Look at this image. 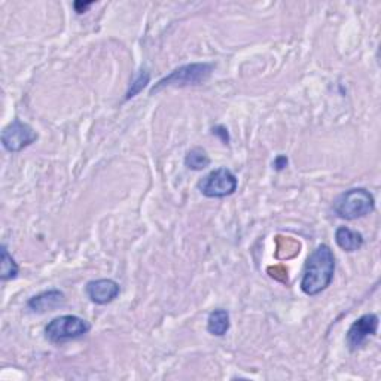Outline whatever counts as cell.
Returning a JSON list of instances; mask_svg holds the SVG:
<instances>
[{"instance_id": "obj_2", "label": "cell", "mask_w": 381, "mask_h": 381, "mask_svg": "<svg viewBox=\"0 0 381 381\" xmlns=\"http://www.w3.org/2000/svg\"><path fill=\"white\" fill-rule=\"evenodd\" d=\"M375 200L365 188H353L341 194L334 201V212L341 219H359L374 212Z\"/></svg>"}, {"instance_id": "obj_17", "label": "cell", "mask_w": 381, "mask_h": 381, "mask_svg": "<svg viewBox=\"0 0 381 381\" xmlns=\"http://www.w3.org/2000/svg\"><path fill=\"white\" fill-rule=\"evenodd\" d=\"M91 5H93L91 2H85V4H82V2H76V4H75V9H76L78 14H83V12L87 11V9L91 6Z\"/></svg>"}, {"instance_id": "obj_11", "label": "cell", "mask_w": 381, "mask_h": 381, "mask_svg": "<svg viewBox=\"0 0 381 381\" xmlns=\"http://www.w3.org/2000/svg\"><path fill=\"white\" fill-rule=\"evenodd\" d=\"M229 313L227 310H222V309H218L215 312L210 313V316H208V321H207V330L212 335H216V337H224L228 329H229Z\"/></svg>"}, {"instance_id": "obj_10", "label": "cell", "mask_w": 381, "mask_h": 381, "mask_svg": "<svg viewBox=\"0 0 381 381\" xmlns=\"http://www.w3.org/2000/svg\"><path fill=\"white\" fill-rule=\"evenodd\" d=\"M335 241L342 250L356 252L363 246V236L347 227H340L335 232Z\"/></svg>"}, {"instance_id": "obj_14", "label": "cell", "mask_w": 381, "mask_h": 381, "mask_svg": "<svg viewBox=\"0 0 381 381\" xmlns=\"http://www.w3.org/2000/svg\"><path fill=\"white\" fill-rule=\"evenodd\" d=\"M149 78H151V75H149V72H147L146 69H143V70H140V73H139V75L136 76V79H134L133 81V83H131V87H130V90L127 91V95H126V100H130V98L131 97H134V95H136V94H139L145 87H146V83L147 82H149Z\"/></svg>"}, {"instance_id": "obj_1", "label": "cell", "mask_w": 381, "mask_h": 381, "mask_svg": "<svg viewBox=\"0 0 381 381\" xmlns=\"http://www.w3.org/2000/svg\"><path fill=\"white\" fill-rule=\"evenodd\" d=\"M335 256L329 246L321 244L309 256L301 279V289L309 297L322 293L334 279Z\"/></svg>"}, {"instance_id": "obj_8", "label": "cell", "mask_w": 381, "mask_h": 381, "mask_svg": "<svg viewBox=\"0 0 381 381\" xmlns=\"http://www.w3.org/2000/svg\"><path fill=\"white\" fill-rule=\"evenodd\" d=\"M87 295L93 302L98 305H105V304L112 302L118 297L119 285L115 280H110V279L93 280L87 285Z\"/></svg>"}, {"instance_id": "obj_4", "label": "cell", "mask_w": 381, "mask_h": 381, "mask_svg": "<svg viewBox=\"0 0 381 381\" xmlns=\"http://www.w3.org/2000/svg\"><path fill=\"white\" fill-rule=\"evenodd\" d=\"M90 323L78 316H60L53 319L45 328V337L54 344H61L70 340H78L88 334Z\"/></svg>"}, {"instance_id": "obj_5", "label": "cell", "mask_w": 381, "mask_h": 381, "mask_svg": "<svg viewBox=\"0 0 381 381\" xmlns=\"http://www.w3.org/2000/svg\"><path fill=\"white\" fill-rule=\"evenodd\" d=\"M239 180L228 168H218L199 182V189L208 199H224L237 191Z\"/></svg>"}, {"instance_id": "obj_13", "label": "cell", "mask_w": 381, "mask_h": 381, "mask_svg": "<svg viewBox=\"0 0 381 381\" xmlns=\"http://www.w3.org/2000/svg\"><path fill=\"white\" fill-rule=\"evenodd\" d=\"M18 274V265L14 258H12L6 249V246H2V272H0V277L4 281L15 279Z\"/></svg>"}, {"instance_id": "obj_9", "label": "cell", "mask_w": 381, "mask_h": 381, "mask_svg": "<svg viewBox=\"0 0 381 381\" xmlns=\"http://www.w3.org/2000/svg\"><path fill=\"white\" fill-rule=\"evenodd\" d=\"M63 304H65V293L57 289H53V290L42 292L39 295H36V297L30 298V301L27 302V307L34 313H45V312H51Z\"/></svg>"}, {"instance_id": "obj_6", "label": "cell", "mask_w": 381, "mask_h": 381, "mask_svg": "<svg viewBox=\"0 0 381 381\" xmlns=\"http://www.w3.org/2000/svg\"><path fill=\"white\" fill-rule=\"evenodd\" d=\"M36 140H38V133L20 119L12 121L2 131V145L8 152L12 154L22 151L24 147L30 146Z\"/></svg>"}, {"instance_id": "obj_16", "label": "cell", "mask_w": 381, "mask_h": 381, "mask_svg": "<svg viewBox=\"0 0 381 381\" xmlns=\"http://www.w3.org/2000/svg\"><path fill=\"white\" fill-rule=\"evenodd\" d=\"M286 166H288V158H286V156L280 155V156L276 158V161H274L276 170H283Z\"/></svg>"}, {"instance_id": "obj_15", "label": "cell", "mask_w": 381, "mask_h": 381, "mask_svg": "<svg viewBox=\"0 0 381 381\" xmlns=\"http://www.w3.org/2000/svg\"><path fill=\"white\" fill-rule=\"evenodd\" d=\"M213 134H216V136H219L220 139H222V142L227 145L229 142V136H228V130L224 127V126H218L213 128Z\"/></svg>"}, {"instance_id": "obj_3", "label": "cell", "mask_w": 381, "mask_h": 381, "mask_svg": "<svg viewBox=\"0 0 381 381\" xmlns=\"http://www.w3.org/2000/svg\"><path fill=\"white\" fill-rule=\"evenodd\" d=\"M213 69L215 66L210 63H192V65L180 66L179 69L171 72L170 75H167L161 81H158L151 90V95L156 94L158 91H161L167 87H188V85H200L210 78Z\"/></svg>"}, {"instance_id": "obj_7", "label": "cell", "mask_w": 381, "mask_h": 381, "mask_svg": "<svg viewBox=\"0 0 381 381\" xmlns=\"http://www.w3.org/2000/svg\"><path fill=\"white\" fill-rule=\"evenodd\" d=\"M378 329V316L377 314H365L356 321L347 333V344L350 350H358L362 344L377 334Z\"/></svg>"}, {"instance_id": "obj_12", "label": "cell", "mask_w": 381, "mask_h": 381, "mask_svg": "<svg viewBox=\"0 0 381 381\" xmlns=\"http://www.w3.org/2000/svg\"><path fill=\"white\" fill-rule=\"evenodd\" d=\"M185 166L196 171L204 170L206 167L210 166V158H208L203 147H194L185 156Z\"/></svg>"}]
</instances>
